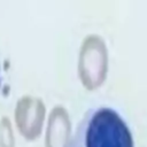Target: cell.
<instances>
[{
	"label": "cell",
	"mask_w": 147,
	"mask_h": 147,
	"mask_svg": "<svg viewBox=\"0 0 147 147\" xmlns=\"http://www.w3.org/2000/svg\"><path fill=\"white\" fill-rule=\"evenodd\" d=\"M68 147H134L124 118L110 107L90 108L83 116Z\"/></svg>",
	"instance_id": "6da1fadb"
},
{
	"label": "cell",
	"mask_w": 147,
	"mask_h": 147,
	"mask_svg": "<svg viewBox=\"0 0 147 147\" xmlns=\"http://www.w3.org/2000/svg\"><path fill=\"white\" fill-rule=\"evenodd\" d=\"M108 48L99 34H88L84 38L77 62L78 78L86 91L100 88L108 75Z\"/></svg>",
	"instance_id": "7a4b0ae2"
},
{
	"label": "cell",
	"mask_w": 147,
	"mask_h": 147,
	"mask_svg": "<svg viewBox=\"0 0 147 147\" xmlns=\"http://www.w3.org/2000/svg\"><path fill=\"white\" fill-rule=\"evenodd\" d=\"M45 118L46 106L40 98L24 95L17 100L14 121L18 133L26 141H34L41 136Z\"/></svg>",
	"instance_id": "3957f363"
},
{
	"label": "cell",
	"mask_w": 147,
	"mask_h": 147,
	"mask_svg": "<svg viewBox=\"0 0 147 147\" xmlns=\"http://www.w3.org/2000/svg\"><path fill=\"white\" fill-rule=\"evenodd\" d=\"M71 139V121L63 106H55L48 116L45 147H68Z\"/></svg>",
	"instance_id": "277c9868"
},
{
	"label": "cell",
	"mask_w": 147,
	"mask_h": 147,
	"mask_svg": "<svg viewBox=\"0 0 147 147\" xmlns=\"http://www.w3.org/2000/svg\"><path fill=\"white\" fill-rule=\"evenodd\" d=\"M0 147H15L13 125L7 116L0 118Z\"/></svg>",
	"instance_id": "5b68a950"
}]
</instances>
